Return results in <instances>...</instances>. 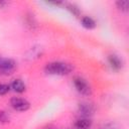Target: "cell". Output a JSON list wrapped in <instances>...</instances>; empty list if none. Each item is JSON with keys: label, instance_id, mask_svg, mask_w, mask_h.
I'll list each match as a JSON object with an SVG mask.
<instances>
[{"label": "cell", "instance_id": "1", "mask_svg": "<svg viewBox=\"0 0 129 129\" xmlns=\"http://www.w3.org/2000/svg\"><path fill=\"white\" fill-rule=\"evenodd\" d=\"M74 67L64 61H51L46 63L44 68V72L47 75L51 76H67L72 73Z\"/></svg>", "mask_w": 129, "mask_h": 129}, {"label": "cell", "instance_id": "2", "mask_svg": "<svg viewBox=\"0 0 129 129\" xmlns=\"http://www.w3.org/2000/svg\"><path fill=\"white\" fill-rule=\"evenodd\" d=\"M16 68H17V63L14 59L0 55V75H4V76L12 75L15 72Z\"/></svg>", "mask_w": 129, "mask_h": 129}, {"label": "cell", "instance_id": "3", "mask_svg": "<svg viewBox=\"0 0 129 129\" xmlns=\"http://www.w3.org/2000/svg\"><path fill=\"white\" fill-rule=\"evenodd\" d=\"M73 84L76 88V90L83 96H90L92 94V89L90 87V85L88 84V82L82 78V77H75L73 79Z\"/></svg>", "mask_w": 129, "mask_h": 129}, {"label": "cell", "instance_id": "4", "mask_svg": "<svg viewBox=\"0 0 129 129\" xmlns=\"http://www.w3.org/2000/svg\"><path fill=\"white\" fill-rule=\"evenodd\" d=\"M10 105L15 111H18V112H25L30 108V103L26 99L19 98V97L11 98Z\"/></svg>", "mask_w": 129, "mask_h": 129}, {"label": "cell", "instance_id": "5", "mask_svg": "<svg viewBox=\"0 0 129 129\" xmlns=\"http://www.w3.org/2000/svg\"><path fill=\"white\" fill-rule=\"evenodd\" d=\"M78 111L81 117L90 118L95 113V106L90 102H81L78 106Z\"/></svg>", "mask_w": 129, "mask_h": 129}, {"label": "cell", "instance_id": "6", "mask_svg": "<svg viewBox=\"0 0 129 129\" xmlns=\"http://www.w3.org/2000/svg\"><path fill=\"white\" fill-rule=\"evenodd\" d=\"M107 60H108L109 67L111 68L112 71L119 72L120 70H122V68H123V60H122V58L118 54H116V53L109 54L108 57H107Z\"/></svg>", "mask_w": 129, "mask_h": 129}, {"label": "cell", "instance_id": "7", "mask_svg": "<svg viewBox=\"0 0 129 129\" xmlns=\"http://www.w3.org/2000/svg\"><path fill=\"white\" fill-rule=\"evenodd\" d=\"M43 53V48L39 45H35L30 47L26 52H25V58L27 60H34L39 58Z\"/></svg>", "mask_w": 129, "mask_h": 129}, {"label": "cell", "instance_id": "8", "mask_svg": "<svg viewBox=\"0 0 129 129\" xmlns=\"http://www.w3.org/2000/svg\"><path fill=\"white\" fill-rule=\"evenodd\" d=\"M92 124H93V122L90 118L80 117L75 121L74 128L75 129H91Z\"/></svg>", "mask_w": 129, "mask_h": 129}, {"label": "cell", "instance_id": "9", "mask_svg": "<svg viewBox=\"0 0 129 129\" xmlns=\"http://www.w3.org/2000/svg\"><path fill=\"white\" fill-rule=\"evenodd\" d=\"M24 23L27 26L28 29L30 30H34L37 27V21L34 17V15L31 12H27L24 16Z\"/></svg>", "mask_w": 129, "mask_h": 129}, {"label": "cell", "instance_id": "10", "mask_svg": "<svg viewBox=\"0 0 129 129\" xmlns=\"http://www.w3.org/2000/svg\"><path fill=\"white\" fill-rule=\"evenodd\" d=\"M10 88H11L14 92L19 93V94L25 92V90H26V86H25L24 82H23L22 80H20V79H15V80H13V81L11 82V84H10Z\"/></svg>", "mask_w": 129, "mask_h": 129}, {"label": "cell", "instance_id": "11", "mask_svg": "<svg viewBox=\"0 0 129 129\" xmlns=\"http://www.w3.org/2000/svg\"><path fill=\"white\" fill-rule=\"evenodd\" d=\"M81 24L86 29H94L96 27V21L91 16H82Z\"/></svg>", "mask_w": 129, "mask_h": 129}, {"label": "cell", "instance_id": "12", "mask_svg": "<svg viewBox=\"0 0 129 129\" xmlns=\"http://www.w3.org/2000/svg\"><path fill=\"white\" fill-rule=\"evenodd\" d=\"M63 6L74 16H76V17L81 16V9L77 4H75V3H63Z\"/></svg>", "mask_w": 129, "mask_h": 129}, {"label": "cell", "instance_id": "13", "mask_svg": "<svg viewBox=\"0 0 129 129\" xmlns=\"http://www.w3.org/2000/svg\"><path fill=\"white\" fill-rule=\"evenodd\" d=\"M99 129H121V126L119 123L114 122V121H110V122H106L103 123Z\"/></svg>", "mask_w": 129, "mask_h": 129}, {"label": "cell", "instance_id": "14", "mask_svg": "<svg viewBox=\"0 0 129 129\" xmlns=\"http://www.w3.org/2000/svg\"><path fill=\"white\" fill-rule=\"evenodd\" d=\"M116 6L122 12H127L129 10V1L128 0H119L116 2Z\"/></svg>", "mask_w": 129, "mask_h": 129}, {"label": "cell", "instance_id": "15", "mask_svg": "<svg viewBox=\"0 0 129 129\" xmlns=\"http://www.w3.org/2000/svg\"><path fill=\"white\" fill-rule=\"evenodd\" d=\"M9 120H10V116L8 112H6L5 110H0V123L5 124V123H8Z\"/></svg>", "mask_w": 129, "mask_h": 129}, {"label": "cell", "instance_id": "16", "mask_svg": "<svg viewBox=\"0 0 129 129\" xmlns=\"http://www.w3.org/2000/svg\"><path fill=\"white\" fill-rule=\"evenodd\" d=\"M10 85L8 84H0V96H4L6 95L9 91H10Z\"/></svg>", "mask_w": 129, "mask_h": 129}, {"label": "cell", "instance_id": "17", "mask_svg": "<svg viewBox=\"0 0 129 129\" xmlns=\"http://www.w3.org/2000/svg\"><path fill=\"white\" fill-rule=\"evenodd\" d=\"M7 5V2H5V1H0V8H3V7H5Z\"/></svg>", "mask_w": 129, "mask_h": 129}, {"label": "cell", "instance_id": "18", "mask_svg": "<svg viewBox=\"0 0 129 129\" xmlns=\"http://www.w3.org/2000/svg\"><path fill=\"white\" fill-rule=\"evenodd\" d=\"M43 129H56V128L53 127V126H51V125H47V126H45Z\"/></svg>", "mask_w": 129, "mask_h": 129}]
</instances>
